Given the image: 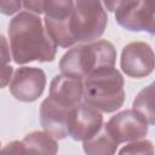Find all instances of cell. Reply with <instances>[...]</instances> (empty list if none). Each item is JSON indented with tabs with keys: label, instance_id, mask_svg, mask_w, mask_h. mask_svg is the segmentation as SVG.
I'll return each instance as SVG.
<instances>
[{
	"label": "cell",
	"instance_id": "12",
	"mask_svg": "<svg viewBox=\"0 0 155 155\" xmlns=\"http://www.w3.org/2000/svg\"><path fill=\"white\" fill-rule=\"evenodd\" d=\"M133 109L142 114L148 124L155 125V82L137 94L133 101Z\"/></svg>",
	"mask_w": 155,
	"mask_h": 155
},
{
	"label": "cell",
	"instance_id": "13",
	"mask_svg": "<svg viewBox=\"0 0 155 155\" xmlns=\"http://www.w3.org/2000/svg\"><path fill=\"white\" fill-rule=\"evenodd\" d=\"M117 143L103 128L92 138L84 142V150L86 155H114Z\"/></svg>",
	"mask_w": 155,
	"mask_h": 155
},
{
	"label": "cell",
	"instance_id": "18",
	"mask_svg": "<svg viewBox=\"0 0 155 155\" xmlns=\"http://www.w3.org/2000/svg\"><path fill=\"white\" fill-rule=\"evenodd\" d=\"M11 74H12V68L11 67H2V70H1V78H2L1 85L2 86H5L6 82L10 80Z\"/></svg>",
	"mask_w": 155,
	"mask_h": 155
},
{
	"label": "cell",
	"instance_id": "6",
	"mask_svg": "<svg viewBox=\"0 0 155 155\" xmlns=\"http://www.w3.org/2000/svg\"><path fill=\"white\" fill-rule=\"evenodd\" d=\"M104 130L117 144L132 140L136 142L145 137L148 122L137 110L128 109L114 115L104 125Z\"/></svg>",
	"mask_w": 155,
	"mask_h": 155
},
{
	"label": "cell",
	"instance_id": "17",
	"mask_svg": "<svg viewBox=\"0 0 155 155\" xmlns=\"http://www.w3.org/2000/svg\"><path fill=\"white\" fill-rule=\"evenodd\" d=\"M23 6L25 10H30L33 12L36 13H44V1L39 0V1H24Z\"/></svg>",
	"mask_w": 155,
	"mask_h": 155
},
{
	"label": "cell",
	"instance_id": "4",
	"mask_svg": "<svg viewBox=\"0 0 155 155\" xmlns=\"http://www.w3.org/2000/svg\"><path fill=\"white\" fill-rule=\"evenodd\" d=\"M107 13L99 1H75L69 17V30L74 42L98 39L107 27Z\"/></svg>",
	"mask_w": 155,
	"mask_h": 155
},
{
	"label": "cell",
	"instance_id": "2",
	"mask_svg": "<svg viewBox=\"0 0 155 155\" xmlns=\"http://www.w3.org/2000/svg\"><path fill=\"white\" fill-rule=\"evenodd\" d=\"M115 58L114 46L109 41L99 40L70 48L62 57L59 68L63 75L81 80L102 68H114Z\"/></svg>",
	"mask_w": 155,
	"mask_h": 155
},
{
	"label": "cell",
	"instance_id": "15",
	"mask_svg": "<svg viewBox=\"0 0 155 155\" xmlns=\"http://www.w3.org/2000/svg\"><path fill=\"white\" fill-rule=\"evenodd\" d=\"M119 155H154V147L149 140H139L124 147Z\"/></svg>",
	"mask_w": 155,
	"mask_h": 155
},
{
	"label": "cell",
	"instance_id": "5",
	"mask_svg": "<svg viewBox=\"0 0 155 155\" xmlns=\"http://www.w3.org/2000/svg\"><path fill=\"white\" fill-rule=\"evenodd\" d=\"M115 19L125 29L155 34V1H119Z\"/></svg>",
	"mask_w": 155,
	"mask_h": 155
},
{
	"label": "cell",
	"instance_id": "14",
	"mask_svg": "<svg viewBox=\"0 0 155 155\" xmlns=\"http://www.w3.org/2000/svg\"><path fill=\"white\" fill-rule=\"evenodd\" d=\"M1 155H50L41 150L35 149L31 145H28L23 140H15L4 147Z\"/></svg>",
	"mask_w": 155,
	"mask_h": 155
},
{
	"label": "cell",
	"instance_id": "11",
	"mask_svg": "<svg viewBox=\"0 0 155 155\" xmlns=\"http://www.w3.org/2000/svg\"><path fill=\"white\" fill-rule=\"evenodd\" d=\"M48 97L63 107L75 108L84 98V84L76 78L57 75L51 81Z\"/></svg>",
	"mask_w": 155,
	"mask_h": 155
},
{
	"label": "cell",
	"instance_id": "9",
	"mask_svg": "<svg viewBox=\"0 0 155 155\" xmlns=\"http://www.w3.org/2000/svg\"><path fill=\"white\" fill-rule=\"evenodd\" d=\"M103 116L96 108L80 103L73 109L69 122V136L75 140H87L102 128Z\"/></svg>",
	"mask_w": 155,
	"mask_h": 155
},
{
	"label": "cell",
	"instance_id": "10",
	"mask_svg": "<svg viewBox=\"0 0 155 155\" xmlns=\"http://www.w3.org/2000/svg\"><path fill=\"white\" fill-rule=\"evenodd\" d=\"M73 109L63 107L47 97L40 108V120L44 130L58 139L69 136V122Z\"/></svg>",
	"mask_w": 155,
	"mask_h": 155
},
{
	"label": "cell",
	"instance_id": "3",
	"mask_svg": "<svg viewBox=\"0 0 155 155\" xmlns=\"http://www.w3.org/2000/svg\"><path fill=\"white\" fill-rule=\"evenodd\" d=\"M125 99L124 78L114 68H102L85 79L84 101L104 113L119 109Z\"/></svg>",
	"mask_w": 155,
	"mask_h": 155
},
{
	"label": "cell",
	"instance_id": "8",
	"mask_svg": "<svg viewBox=\"0 0 155 155\" xmlns=\"http://www.w3.org/2000/svg\"><path fill=\"white\" fill-rule=\"evenodd\" d=\"M46 78L41 69L22 67L15 71L10 84V91L18 101L34 102L44 92Z\"/></svg>",
	"mask_w": 155,
	"mask_h": 155
},
{
	"label": "cell",
	"instance_id": "16",
	"mask_svg": "<svg viewBox=\"0 0 155 155\" xmlns=\"http://www.w3.org/2000/svg\"><path fill=\"white\" fill-rule=\"evenodd\" d=\"M23 4L21 1H8V0H0V10L5 15H12L21 8Z\"/></svg>",
	"mask_w": 155,
	"mask_h": 155
},
{
	"label": "cell",
	"instance_id": "1",
	"mask_svg": "<svg viewBox=\"0 0 155 155\" xmlns=\"http://www.w3.org/2000/svg\"><path fill=\"white\" fill-rule=\"evenodd\" d=\"M8 38L12 58L18 64L33 61L51 62L56 56L57 45L34 13H18L10 23Z\"/></svg>",
	"mask_w": 155,
	"mask_h": 155
},
{
	"label": "cell",
	"instance_id": "7",
	"mask_svg": "<svg viewBox=\"0 0 155 155\" xmlns=\"http://www.w3.org/2000/svg\"><path fill=\"white\" fill-rule=\"evenodd\" d=\"M155 68V54L145 42H131L121 53V69L131 78L140 79L149 75Z\"/></svg>",
	"mask_w": 155,
	"mask_h": 155
}]
</instances>
